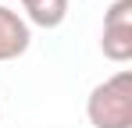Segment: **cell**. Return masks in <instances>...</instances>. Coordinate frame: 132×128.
Wrapping results in <instances>:
<instances>
[{"instance_id": "1", "label": "cell", "mask_w": 132, "mask_h": 128, "mask_svg": "<svg viewBox=\"0 0 132 128\" xmlns=\"http://www.w3.org/2000/svg\"><path fill=\"white\" fill-rule=\"evenodd\" d=\"M86 117L93 128H132V75L118 71L93 85L86 100Z\"/></svg>"}, {"instance_id": "3", "label": "cell", "mask_w": 132, "mask_h": 128, "mask_svg": "<svg viewBox=\"0 0 132 128\" xmlns=\"http://www.w3.org/2000/svg\"><path fill=\"white\" fill-rule=\"evenodd\" d=\"M29 43H32L29 21H25L18 11H11V7L0 4V64L18 61L25 50H29Z\"/></svg>"}, {"instance_id": "4", "label": "cell", "mask_w": 132, "mask_h": 128, "mask_svg": "<svg viewBox=\"0 0 132 128\" xmlns=\"http://www.w3.org/2000/svg\"><path fill=\"white\" fill-rule=\"evenodd\" d=\"M25 14L39 29H57L68 18V0H22Z\"/></svg>"}, {"instance_id": "2", "label": "cell", "mask_w": 132, "mask_h": 128, "mask_svg": "<svg viewBox=\"0 0 132 128\" xmlns=\"http://www.w3.org/2000/svg\"><path fill=\"white\" fill-rule=\"evenodd\" d=\"M100 50L107 61H118V64L132 57V0H114L111 11L104 14Z\"/></svg>"}]
</instances>
